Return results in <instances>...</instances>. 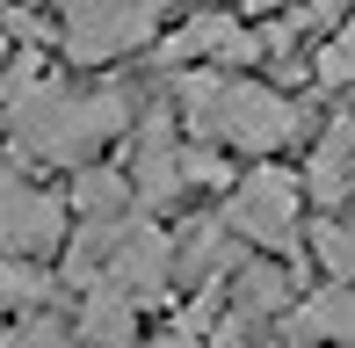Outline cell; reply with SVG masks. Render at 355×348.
<instances>
[{"instance_id":"52a82bcc","label":"cell","mask_w":355,"mask_h":348,"mask_svg":"<svg viewBox=\"0 0 355 348\" xmlns=\"http://www.w3.org/2000/svg\"><path fill=\"white\" fill-rule=\"evenodd\" d=\"M225 312H232V327H268L290 312V276L276 261H254L232 276V290H225Z\"/></svg>"},{"instance_id":"30bf717a","label":"cell","mask_w":355,"mask_h":348,"mask_svg":"<svg viewBox=\"0 0 355 348\" xmlns=\"http://www.w3.org/2000/svg\"><path fill=\"white\" fill-rule=\"evenodd\" d=\"M312 254L334 283H355V218H319L312 225Z\"/></svg>"},{"instance_id":"4fadbf2b","label":"cell","mask_w":355,"mask_h":348,"mask_svg":"<svg viewBox=\"0 0 355 348\" xmlns=\"http://www.w3.org/2000/svg\"><path fill=\"white\" fill-rule=\"evenodd\" d=\"M0 8H8V0H0Z\"/></svg>"},{"instance_id":"5b68a950","label":"cell","mask_w":355,"mask_h":348,"mask_svg":"<svg viewBox=\"0 0 355 348\" xmlns=\"http://www.w3.org/2000/svg\"><path fill=\"white\" fill-rule=\"evenodd\" d=\"M131 189H138V203H159L167 211L174 196L189 189V146L174 138V123L153 109V123L138 131V160H131Z\"/></svg>"},{"instance_id":"7c38bea8","label":"cell","mask_w":355,"mask_h":348,"mask_svg":"<svg viewBox=\"0 0 355 348\" xmlns=\"http://www.w3.org/2000/svg\"><path fill=\"white\" fill-rule=\"evenodd\" d=\"M268 348H290V341H268Z\"/></svg>"},{"instance_id":"277c9868","label":"cell","mask_w":355,"mask_h":348,"mask_svg":"<svg viewBox=\"0 0 355 348\" xmlns=\"http://www.w3.org/2000/svg\"><path fill=\"white\" fill-rule=\"evenodd\" d=\"M167 0H66V51L80 66H102L116 51H138L159 29Z\"/></svg>"},{"instance_id":"9c48e42d","label":"cell","mask_w":355,"mask_h":348,"mask_svg":"<svg viewBox=\"0 0 355 348\" xmlns=\"http://www.w3.org/2000/svg\"><path fill=\"white\" fill-rule=\"evenodd\" d=\"M131 196H138L131 174H116V167H80V174H73V211L94 218V225H116Z\"/></svg>"},{"instance_id":"8992f818","label":"cell","mask_w":355,"mask_h":348,"mask_svg":"<svg viewBox=\"0 0 355 348\" xmlns=\"http://www.w3.org/2000/svg\"><path fill=\"white\" fill-rule=\"evenodd\" d=\"M290 341L312 348H355V283H327L290 312Z\"/></svg>"},{"instance_id":"ba28073f","label":"cell","mask_w":355,"mask_h":348,"mask_svg":"<svg viewBox=\"0 0 355 348\" xmlns=\"http://www.w3.org/2000/svg\"><path fill=\"white\" fill-rule=\"evenodd\" d=\"M355 189V116H341L327 138H319L312 167H304V196L312 203H341Z\"/></svg>"},{"instance_id":"8fae6325","label":"cell","mask_w":355,"mask_h":348,"mask_svg":"<svg viewBox=\"0 0 355 348\" xmlns=\"http://www.w3.org/2000/svg\"><path fill=\"white\" fill-rule=\"evenodd\" d=\"M312 73H319L327 87H348V80H355V8H348V22L319 44V66H312Z\"/></svg>"},{"instance_id":"3957f363","label":"cell","mask_w":355,"mask_h":348,"mask_svg":"<svg viewBox=\"0 0 355 348\" xmlns=\"http://www.w3.org/2000/svg\"><path fill=\"white\" fill-rule=\"evenodd\" d=\"M73 240V218L51 189H37L29 174L0 167V254L15 261H44V254H66Z\"/></svg>"},{"instance_id":"7a4b0ae2","label":"cell","mask_w":355,"mask_h":348,"mask_svg":"<svg viewBox=\"0 0 355 348\" xmlns=\"http://www.w3.org/2000/svg\"><path fill=\"white\" fill-rule=\"evenodd\" d=\"M225 232H239V240L268 247V254H290L304 232V182H290L283 167H247L232 182V196H225Z\"/></svg>"},{"instance_id":"6da1fadb","label":"cell","mask_w":355,"mask_h":348,"mask_svg":"<svg viewBox=\"0 0 355 348\" xmlns=\"http://www.w3.org/2000/svg\"><path fill=\"white\" fill-rule=\"evenodd\" d=\"M8 109H15V146L22 160H58V167H94V153L109 138L131 131V94L123 87H102V94H73V87H51L37 80V66H15L8 80Z\"/></svg>"}]
</instances>
